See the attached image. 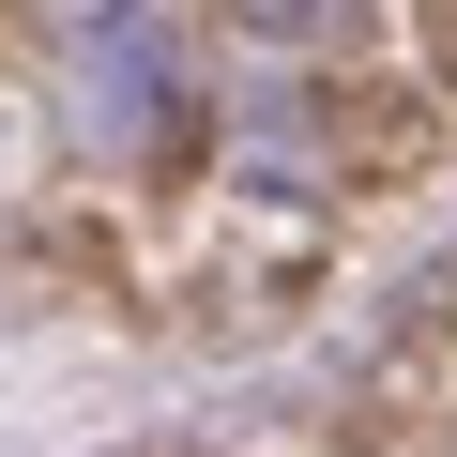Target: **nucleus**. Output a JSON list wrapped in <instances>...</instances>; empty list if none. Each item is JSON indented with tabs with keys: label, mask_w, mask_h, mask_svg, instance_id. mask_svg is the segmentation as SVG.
<instances>
[{
	"label": "nucleus",
	"mask_w": 457,
	"mask_h": 457,
	"mask_svg": "<svg viewBox=\"0 0 457 457\" xmlns=\"http://www.w3.org/2000/svg\"><path fill=\"white\" fill-rule=\"evenodd\" d=\"M46 62H62V137H77L92 168H153V153L198 137V77H183L168 0L122 16V31H92V46H46Z\"/></svg>",
	"instance_id": "1"
},
{
	"label": "nucleus",
	"mask_w": 457,
	"mask_h": 457,
	"mask_svg": "<svg viewBox=\"0 0 457 457\" xmlns=\"http://www.w3.org/2000/svg\"><path fill=\"white\" fill-rule=\"evenodd\" d=\"M427 31H442V46H457V0H427Z\"/></svg>",
	"instance_id": "4"
},
{
	"label": "nucleus",
	"mask_w": 457,
	"mask_h": 457,
	"mask_svg": "<svg viewBox=\"0 0 457 457\" xmlns=\"http://www.w3.org/2000/svg\"><path fill=\"white\" fill-rule=\"evenodd\" d=\"M16 16H31L46 46H92V31H122V16H153V0H16Z\"/></svg>",
	"instance_id": "3"
},
{
	"label": "nucleus",
	"mask_w": 457,
	"mask_h": 457,
	"mask_svg": "<svg viewBox=\"0 0 457 457\" xmlns=\"http://www.w3.org/2000/svg\"><path fill=\"white\" fill-rule=\"evenodd\" d=\"M213 31L260 46V62H351L381 31V0H213Z\"/></svg>",
	"instance_id": "2"
}]
</instances>
